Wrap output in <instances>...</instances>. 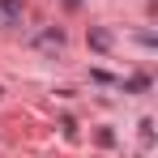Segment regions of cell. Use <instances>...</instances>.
I'll list each match as a JSON object with an SVG mask.
<instances>
[{"mask_svg":"<svg viewBox=\"0 0 158 158\" xmlns=\"http://www.w3.org/2000/svg\"><path fill=\"white\" fill-rule=\"evenodd\" d=\"M90 47H94V52H107V47H111V34H107V30H90Z\"/></svg>","mask_w":158,"mask_h":158,"instance_id":"1","label":"cell"},{"mask_svg":"<svg viewBox=\"0 0 158 158\" xmlns=\"http://www.w3.org/2000/svg\"><path fill=\"white\" fill-rule=\"evenodd\" d=\"M0 13H4V17H17L22 4H17V0H0Z\"/></svg>","mask_w":158,"mask_h":158,"instance_id":"2","label":"cell"}]
</instances>
